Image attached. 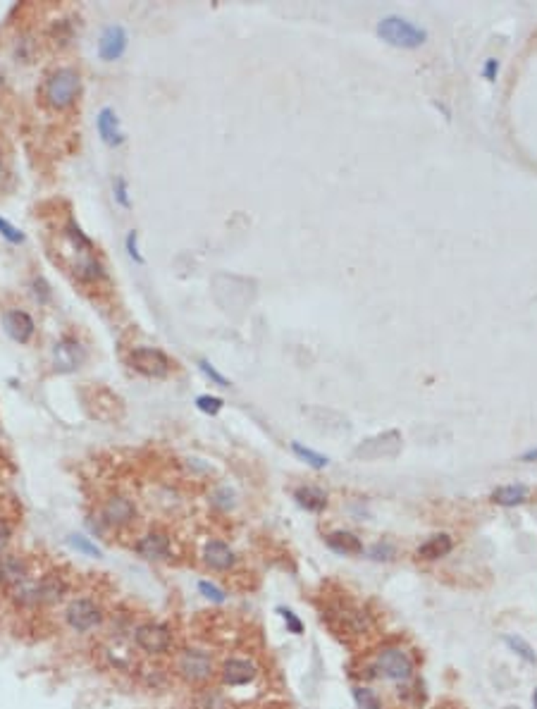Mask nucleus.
Segmentation results:
<instances>
[{"instance_id": "nucleus-1", "label": "nucleus", "mask_w": 537, "mask_h": 709, "mask_svg": "<svg viewBox=\"0 0 537 709\" xmlns=\"http://www.w3.org/2000/svg\"><path fill=\"white\" fill-rule=\"evenodd\" d=\"M375 31H378V36L385 43H389L394 48H404V51H416V48H421L428 41L425 29H421L418 24H413V21L404 17H396V15L380 19Z\"/></svg>"}, {"instance_id": "nucleus-2", "label": "nucleus", "mask_w": 537, "mask_h": 709, "mask_svg": "<svg viewBox=\"0 0 537 709\" xmlns=\"http://www.w3.org/2000/svg\"><path fill=\"white\" fill-rule=\"evenodd\" d=\"M79 89H82V79H79V72L72 67H62L58 72L51 74L46 84V100L51 107L55 110H64L77 100Z\"/></svg>"}, {"instance_id": "nucleus-3", "label": "nucleus", "mask_w": 537, "mask_h": 709, "mask_svg": "<svg viewBox=\"0 0 537 709\" xmlns=\"http://www.w3.org/2000/svg\"><path fill=\"white\" fill-rule=\"evenodd\" d=\"M378 671L389 681H408L413 676V659L401 647H382L378 652Z\"/></svg>"}, {"instance_id": "nucleus-4", "label": "nucleus", "mask_w": 537, "mask_h": 709, "mask_svg": "<svg viewBox=\"0 0 537 709\" xmlns=\"http://www.w3.org/2000/svg\"><path fill=\"white\" fill-rule=\"evenodd\" d=\"M129 363L137 373L146 375V378H165L170 373L172 363L160 349L153 347H139L129 353Z\"/></svg>"}, {"instance_id": "nucleus-5", "label": "nucleus", "mask_w": 537, "mask_h": 709, "mask_svg": "<svg viewBox=\"0 0 537 709\" xmlns=\"http://www.w3.org/2000/svg\"><path fill=\"white\" fill-rule=\"evenodd\" d=\"M177 674H179L186 683H206L213 676L211 654L201 652V649H184L179 662H177Z\"/></svg>"}, {"instance_id": "nucleus-6", "label": "nucleus", "mask_w": 537, "mask_h": 709, "mask_svg": "<svg viewBox=\"0 0 537 709\" xmlns=\"http://www.w3.org/2000/svg\"><path fill=\"white\" fill-rule=\"evenodd\" d=\"M67 619L69 628L77 633H86L91 628H96L100 621H103V614H100V606L91 599H74L72 604L67 606Z\"/></svg>"}, {"instance_id": "nucleus-7", "label": "nucleus", "mask_w": 537, "mask_h": 709, "mask_svg": "<svg viewBox=\"0 0 537 709\" xmlns=\"http://www.w3.org/2000/svg\"><path fill=\"white\" fill-rule=\"evenodd\" d=\"M137 645L148 654H165L172 645V633L163 623H143L137 628Z\"/></svg>"}, {"instance_id": "nucleus-8", "label": "nucleus", "mask_w": 537, "mask_h": 709, "mask_svg": "<svg viewBox=\"0 0 537 709\" xmlns=\"http://www.w3.org/2000/svg\"><path fill=\"white\" fill-rule=\"evenodd\" d=\"M53 361H55V368L64 370V373L79 368V363L84 361L82 344L77 340H72V337H64V340L58 342L55 349H53Z\"/></svg>"}, {"instance_id": "nucleus-9", "label": "nucleus", "mask_w": 537, "mask_h": 709, "mask_svg": "<svg viewBox=\"0 0 537 709\" xmlns=\"http://www.w3.org/2000/svg\"><path fill=\"white\" fill-rule=\"evenodd\" d=\"M127 51V31L117 26H107L98 41V53L105 62H112L117 58H122V53Z\"/></svg>"}, {"instance_id": "nucleus-10", "label": "nucleus", "mask_w": 537, "mask_h": 709, "mask_svg": "<svg viewBox=\"0 0 537 709\" xmlns=\"http://www.w3.org/2000/svg\"><path fill=\"white\" fill-rule=\"evenodd\" d=\"M256 664L249 662V659H227L222 664V671H220L225 685H246L256 679Z\"/></svg>"}, {"instance_id": "nucleus-11", "label": "nucleus", "mask_w": 537, "mask_h": 709, "mask_svg": "<svg viewBox=\"0 0 537 709\" xmlns=\"http://www.w3.org/2000/svg\"><path fill=\"white\" fill-rule=\"evenodd\" d=\"M3 327H5V332L19 344H26L31 340V335H34V320H31V315L24 313V310H8L3 318Z\"/></svg>"}, {"instance_id": "nucleus-12", "label": "nucleus", "mask_w": 537, "mask_h": 709, "mask_svg": "<svg viewBox=\"0 0 537 709\" xmlns=\"http://www.w3.org/2000/svg\"><path fill=\"white\" fill-rule=\"evenodd\" d=\"M139 557L148 559V561H163L170 557V537L163 533H148L137 542Z\"/></svg>"}, {"instance_id": "nucleus-13", "label": "nucleus", "mask_w": 537, "mask_h": 709, "mask_svg": "<svg viewBox=\"0 0 537 709\" xmlns=\"http://www.w3.org/2000/svg\"><path fill=\"white\" fill-rule=\"evenodd\" d=\"M134 516H137V509H134V504L129 502L127 497H120V494L110 497L105 502V507H103V518L110 525H127V523H132V520H134Z\"/></svg>"}, {"instance_id": "nucleus-14", "label": "nucleus", "mask_w": 537, "mask_h": 709, "mask_svg": "<svg viewBox=\"0 0 537 709\" xmlns=\"http://www.w3.org/2000/svg\"><path fill=\"white\" fill-rule=\"evenodd\" d=\"M26 583V566L19 557H0V585L5 588H21Z\"/></svg>"}, {"instance_id": "nucleus-15", "label": "nucleus", "mask_w": 537, "mask_h": 709, "mask_svg": "<svg viewBox=\"0 0 537 709\" xmlns=\"http://www.w3.org/2000/svg\"><path fill=\"white\" fill-rule=\"evenodd\" d=\"M203 559H206V563L211 568H215V571H229L236 561V557H234V552L229 550V545H225V542H220V540L208 542L206 552H203Z\"/></svg>"}, {"instance_id": "nucleus-16", "label": "nucleus", "mask_w": 537, "mask_h": 709, "mask_svg": "<svg viewBox=\"0 0 537 709\" xmlns=\"http://www.w3.org/2000/svg\"><path fill=\"white\" fill-rule=\"evenodd\" d=\"M325 542L332 552H337V554H344V557L363 554V542L358 540L353 533H349V530H335V533L325 535Z\"/></svg>"}, {"instance_id": "nucleus-17", "label": "nucleus", "mask_w": 537, "mask_h": 709, "mask_svg": "<svg viewBox=\"0 0 537 709\" xmlns=\"http://www.w3.org/2000/svg\"><path fill=\"white\" fill-rule=\"evenodd\" d=\"M98 134L107 146H120L125 141V134L120 129V120H117L115 110L112 107H103L98 112Z\"/></svg>"}, {"instance_id": "nucleus-18", "label": "nucleus", "mask_w": 537, "mask_h": 709, "mask_svg": "<svg viewBox=\"0 0 537 709\" xmlns=\"http://www.w3.org/2000/svg\"><path fill=\"white\" fill-rule=\"evenodd\" d=\"M451 550H454V540H451L447 533H439V535H432L430 540L423 542V545L416 550V557L423 559V561H434V559L447 557Z\"/></svg>"}, {"instance_id": "nucleus-19", "label": "nucleus", "mask_w": 537, "mask_h": 709, "mask_svg": "<svg viewBox=\"0 0 537 709\" xmlns=\"http://www.w3.org/2000/svg\"><path fill=\"white\" fill-rule=\"evenodd\" d=\"M64 590H67V585H64V580L60 576H53V573L51 576H43L41 583L34 588L36 602H41V604H55V602L62 599Z\"/></svg>"}, {"instance_id": "nucleus-20", "label": "nucleus", "mask_w": 537, "mask_h": 709, "mask_svg": "<svg viewBox=\"0 0 537 709\" xmlns=\"http://www.w3.org/2000/svg\"><path fill=\"white\" fill-rule=\"evenodd\" d=\"M294 499H297L306 511H322V509L327 507V494L322 492L320 487H313V485L299 487V490L294 492Z\"/></svg>"}, {"instance_id": "nucleus-21", "label": "nucleus", "mask_w": 537, "mask_h": 709, "mask_svg": "<svg viewBox=\"0 0 537 709\" xmlns=\"http://www.w3.org/2000/svg\"><path fill=\"white\" fill-rule=\"evenodd\" d=\"M492 502L494 504H499V507H516V504H523L525 499H528V487L525 485H504V487H497V490L492 492Z\"/></svg>"}, {"instance_id": "nucleus-22", "label": "nucleus", "mask_w": 537, "mask_h": 709, "mask_svg": "<svg viewBox=\"0 0 537 709\" xmlns=\"http://www.w3.org/2000/svg\"><path fill=\"white\" fill-rule=\"evenodd\" d=\"M292 451L299 456L301 461H306V464H308L310 469H315V471L325 469V466L330 464V459H327V456H322V454H318V451H313V449L303 447V444H301V442H292Z\"/></svg>"}, {"instance_id": "nucleus-23", "label": "nucleus", "mask_w": 537, "mask_h": 709, "mask_svg": "<svg viewBox=\"0 0 537 709\" xmlns=\"http://www.w3.org/2000/svg\"><path fill=\"white\" fill-rule=\"evenodd\" d=\"M353 700L361 709H382L378 692L370 690V688H353Z\"/></svg>"}, {"instance_id": "nucleus-24", "label": "nucleus", "mask_w": 537, "mask_h": 709, "mask_svg": "<svg viewBox=\"0 0 537 709\" xmlns=\"http://www.w3.org/2000/svg\"><path fill=\"white\" fill-rule=\"evenodd\" d=\"M504 642H507L509 647H511L513 652L518 654V657H523L528 664H535V662H537V657H535V649L530 647V645L525 642L523 638H518V636H507V638H504Z\"/></svg>"}, {"instance_id": "nucleus-25", "label": "nucleus", "mask_w": 537, "mask_h": 709, "mask_svg": "<svg viewBox=\"0 0 537 709\" xmlns=\"http://www.w3.org/2000/svg\"><path fill=\"white\" fill-rule=\"evenodd\" d=\"M222 406H225V401L220 399V396L201 394L196 399V408H198V411H203V413H208V416H218V413L222 411Z\"/></svg>"}, {"instance_id": "nucleus-26", "label": "nucleus", "mask_w": 537, "mask_h": 709, "mask_svg": "<svg viewBox=\"0 0 537 709\" xmlns=\"http://www.w3.org/2000/svg\"><path fill=\"white\" fill-rule=\"evenodd\" d=\"M69 545L74 547V550H79V552H84V554H89V557H100V550L96 545H91L89 540H86L84 535H72L69 537Z\"/></svg>"}, {"instance_id": "nucleus-27", "label": "nucleus", "mask_w": 537, "mask_h": 709, "mask_svg": "<svg viewBox=\"0 0 537 709\" xmlns=\"http://www.w3.org/2000/svg\"><path fill=\"white\" fill-rule=\"evenodd\" d=\"M279 614H282V619L284 623H287V628H289V633H294V636H301L303 633V623H301V619L297 614H294L292 609H284V606H279Z\"/></svg>"}, {"instance_id": "nucleus-28", "label": "nucleus", "mask_w": 537, "mask_h": 709, "mask_svg": "<svg viewBox=\"0 0 537 709\" xmlns=\"http://www.w3.org/2000/svg\"><path fill=\"white\" fill-rule=\"evenodd\" d=\"M198 590L203 593V597H208L211 602H225V599H227V595H225L222 590L218 588V585L208 583V580H201V583H198Z\"/></svg>"}, {"instance_id": "nucleus-29", "label": "nucleus", "mask_w": 537, "mask_h": 709, "mask_svg": "<svg viewBox=\"0 0 537 709\" xmlns=\"http://www.w3.org/2000/svg\"><path fill=\"white\" fill-rule=\"evenodd\" d=\"M0 234H3L8 241H12V244H21V241H24V234H21L17 227H12V225L3 218H0Z\"/></svg>"}, {"instance_id": "nucleus-30", "label": "nucleus", "mask_w": 537, "mask_h": 709, "mask_svg": "<svg viewBox=\"0 0 537 709\" xmlns=\"http://www.w3.org/2000/svg\"><path fill=\"white\" fill-rule=\"evenodd\" d=\"M198 368H201V370H203V375H206V378H211L215 385H220V387H229V380L225 378V375H220L218 370H215L213 365L208 363V361H198Z\"/></svg>"}, {"instance_id": "nucleus-31", "label": "nucleus", "mask_w": 537, "mask_h": 709, "mask_svg": "<svg viewBox=\"0 0 537 709\" xmlns=\"http://www.w3.org/2000/svg\"><path fill=\"white\" fill-rule=\"evenodd\" d=\"M137 239H139V236H137V232H134V229H132V232L127 234V251H129V256H132V261H134V263H139V265H141V263H143V256L139 254V244H137Z\"/></svg>"}, {"instance_id": "nucleus-32", "label": "nucleus", "mask_w": 537, "mask_h": 709, "mask_svg": "<svg viewBox=\"0 0 537 709\" xmlns=\"http://www.w3.org/2000/svg\"><path fill=\"white\" fill-rule=\"evenodd\" d=\"M115 198H117V203H120L122 208L132 206V201H129V193H127V182L122 180V177L115 182Z\"/></svg>"}, {"instance_id": "nucleus-33", "label": "nucleus", "mask_w": 537, "mask_h": 709, "mask_svg": "<svg viewBox=\"0 0 537 709\" xmlns=\"http://www.w3.org/2000/svg\"><path fill=\"white\" fill-rule=\"evenodd\" d=\"M391 554H394V550H391L389 545H375L373 550H370V557L373 559H378V561H387V559H391Z\"/></svg>"}, {"instance_id": "nucleus-34", "label": "nucleus", "mask_w": 537, "mask_h": 709, "mask_svg": "<svg viewBox=\"0 0 537 709\" xmlns=\"http://www.w3.org/2000/svg\"><path fill=\"white\" fill-rule=\"evenodd\" d=\"M497 72H499V60H494V58H490V60L485 62V67H482V74H485L487 82H494Z\"/></svg>"}, {"instance_id": "nucleus-35", "label": "nucleus", "mask_w": 537, "mask_h": 709, "mask_svg": "<svg viewBox=\"0 0 537 709\" xmlns=\"http://www.w3.org/2000/svg\"><path fill=\"white\" fill-rule=\"evenodd\" d=\"M10 535H12V528L5 518H0V550L10 542Z\"/></svg>"}, {"instance_id": "nucleus-36", "label": "nucleus", "mask_w": 537, "mask_h": 709, "mask_svg": "<svg viewBox=\"0 0 537 709\" xmlns=\"http://www.w3.org/2000/svg\"><path fill=\"white\" fill-rule=\"evenodd\" d=\"M520 461H525V464H533V461H537V447L530 449V451H525V454L520 456Z\"/></svg>"}, {"instance_id": "nucleus-37", "label": "nucleus", "mask_w": 537, "mask_h": 709, "mask_svg": "<svg viewBox=\"0 0 537 709\" xmlns=\"http://www.w3.org/2000/svg\"><path fill=\"white\" fill-rule=\"evenodd\" d=\"M533 707L537 709V690H535V695H533Z\"/></svg>"}, {"instance_id": "nucleus-38", "label": "nucleus", "mask_w": 537, "mask_h": 709, "mask_svg": "<svg viewBox=\"0 0 537 709\" xmlns=\"http://www.w3.org/2000/svg\"><path fill=\"white\" fill-rule=\"evenodd\" d=\"M0 170H3V155H0Z\"/></svg>"}, {"instance_id": "nucleus-39", "label": "nucleus", "mask_w": 537, "mask_h": 709, "mask_svg": "<svg viewBox=\"0 0 537 709\" xmlns=\"http://www.w3.org/2000/svg\"><path fill=\"white\" fill-rule=\"evenodd\" d=\"M0 84H3V74H0Z\"/></svg>"}]
</instances>
